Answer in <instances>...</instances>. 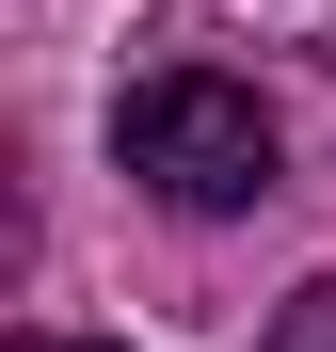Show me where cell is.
Wrapping results in <instances>:
<instances>
[{"instance_id": "3957f363", "label": "cell", "mask_w": 336, "mask_h": 352, "mask_svg": "<svg viewBox=\"0 0 336 352\" xmlns=\"http://www.w3.org/2000/svg\"><path fill=\"white\" fill-rule=\"evenodd\" d=\"M16 352H112V336H16Z\"/></svg>"}, {"instance_id": "6da1fadb", "label": "cell", "mask_w": 336, "mask_h": 352, "mask_svg": "<svg viewBox=\"0 0 336 352\" xmlns=\"http://www.w3.org/2000/svg\"><path fill=\"white\" fill-rule=\"evenodd\" d=\"M112 160H128L160 208L224 224V208H256V192H272V112H256V80L160 65V80H128V112H112Z\"/></svg>"}, {"instance_id": "7a4b0ae2", "label": "cell", "mask_w": 336, "mask_h": 352, "mask_svg": "<svg viewBox=\"0 0 336 352\" xmlns=\"http://www.w3.org/2000/svg\"><path fill=\"white\" fill-rule=\"evenodd\" d=\"M256 352H336V272H320V288H289V305H272V336H256Z\"/></svg>"}]
</instances>
